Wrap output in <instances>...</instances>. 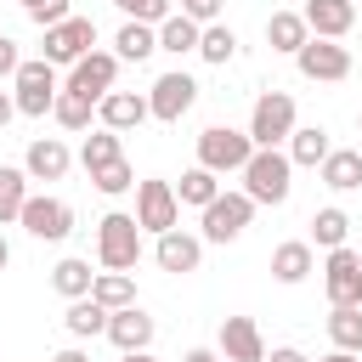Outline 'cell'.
<instances>
[{
  "mask_svg": "<svg viewBox=\"0 0 362 362\" xmlns=\"http://www.w3.org/2000/svg\"><path fill=\"white\" fill-rule=\"evenodd\" d=\"M158 51V28L153 23H136V17H124L119 23V34H113V57L119 62H147Z\"/></svg>",
  "mask_w": 362,
  "mask_h": 362,
  "instance_id": "obj_22",
  "label": "cell"
},
{
  "mask_svg": "<svg viewBox=\"0 0 362 362\" xmlns=\"http://www.w3.org/2000/svg\"><path fill=\"white\" fill-rule=\"evenodd\" d=\"M57 90H62V79H57V68H51L45 57H23V62H17V74H11V102H17V113L45 119L51 102H57Z\"/></svg>",
  "mask_w": 362,
  "mask_h": 362,
  "instance_id": "obj_3",
  "label": "cell"
},
{
  "mask_svg": "<svg viewBox=\"0 0 362 362\" xmlns=\"http://www.w3.org/2000/svg\"><path fill=\"white\" fill-rule=\"evenodd\" d=\"M356 260H362V249H356Z\"/></svg>",
  "mask_w": 362,
  "mask_h": 362,
  "instance_id": "obj_48",
  "label": "cell"
},
{
  "mask_svg": "<svg viewBox=\"0 0 362 362\" xmlns=\"http://www.w3.org/2000/svg\"><path fill=\"white\" fill-rule=\"evenodd\" d=\"M51 119H57L62 130H90V119H96V102H90V96H79V90H57V102H51Z\"/></svg>",
  "mask_w": 362,
  "mask_h": 362,
  "instance_id": "obj_31",
  "label": "cell"
},
{
  "mask_svg": "<svg viewBox=\"0 0 362 362\" xmlns=\"http://www.w3.org/2000/svg\"><path fill=\"white\" fill-rule=\"evenodd\" d=\"M288 130H294V96H288V90H266V96H255L249 141H255V147H283Z\"/></svg>",
  "mask_w": 362,
  "mask_h": 362,
  "instance_id": "obj_8",
  "label": "cell"
},
{
  "mask_svg": "<svg viewBox=\"0 0 362 362\" xmlns=\"http://www.w3.org/2000/svg\"><path fill=\"white\" fill-rule=\"evenodd\" d=\"M113 158H124V141H119V130H90L85 136V147H79V164L85 170H102V164H113Z\"/></svg>",
  "mask_w": 362,
  "mask_h": 362,
  "instance_id": "obj_33",
  "label": "cell"
},
{
  "mask_svg": "<svg viewBox=\"0 0 362 362\" xmlns=\"http://www.w3.org/2000/svg\"><path fill=\"white\" fill-rule=\"evenodd\" d=\"M215 351H221V362H260V356H266V339H260L255 317H221Z\"/></svg>",
  "mask_w": 362,
  "mask_h": 362,
  "instance_id": "obj_14",
  "label": "cell"
},
{
  "mask_svg": "<svg viewBox=\"0 0 362 362\" xmlns=\"http://www.w3.org/2000/svg\"><path fill=\"white\" fill-rule=\"evenodd\" d=\"M192 102H198V79H192V74H181V68L158 74V79H153V90H147V113H153L158 124H181V119L192 113Z\"/></svg>",
  "mask_w": 362,
  "mask_h": 362,
  "instance_id": "obj_7",
  "label": "cell"
},
{
  "mask_svg": "<svg viewBox=\"0 0 362 362\" xmlns=\"http://www.w3.org/2000/svg\"><path fill=\"white\" fill-rule=\"evenodd\" d=\"M68 164H74V153H68L62 136H40V141H28V153H23V175H28V181H62Z\"/></svg>",
  "mask_w": 362,
  "mask_h": 362,
  "instance_id": "obj_15",
  "label": "cell"
},
{
  "mask_svg": "<svg viewBox=\"0 0 362 362\" xmlns=\"http://www.w3.org/2000/svg\"><path fill=\"white\" fill-rule=\"evenodd\" d=\"M356 124H362V113H356Z\"/></svg>",
  "mask_w": 362,
  "mask_h": 362,
  "instance_id": "obj_49",
  "label": "cell"
},
{
  "mask_svg": "<svg viewBox=\"0 0 362 362\" xmlns=\"http://www.w3.org/2000/svg\"><path fill=\"white\" fill-rule=\"evenodd\" d=\"M255 198L249 192H215L209 204H204V243H238L243 232H249V221H255Z\"/></svg>",
  "mask_w": 362,
  "mask_h": 362,
  "instance_id": "obj_4",
  "label": "cell"
},
{
  "mask_svg": "<svg viewBox=\"0 0 362 362\" xmlns=\"http://www.w3.org/2000/svg\"><path fill=\"white\" fill-rule=\"evenodd\" d=\"M328 147H334V141H328L322 124H294V130H288V164H294V170H300V164L317 170V164L328 158Z\"/></svg>",
  "mask_w": 362,
  "mask_h": 362,
  "instance_id": "obj_23",
  "label": "cell"
},
{
  "mask_svg": "<svg viewBox=\"0 0 362 362\" xmlns=\"http://www.w3.org/2000/svg\"><path fill=\"white\" fill-rule=\"evenodd\" d=\"M311 266H317V249H311L305 238H288V243H277V249H272V277H277V283H288V288H294V283H305V277H311Z\"/></svg>",
  "mask_w": 362,
  "mask_h": 362,
  "instance_id": "obj_20",
  "label": "cell"
},
{
  "mask_svg": "<svg viewBox=\"0 0 362 362\" xmlns=\"http://www.w3.org/2000/svg\"><path fill=\"white\" fill-rule=\"evenodd\" d=\"M85 51H96V23L90 17H62V23H51L45 28V62L51 68H74Z\"/></svg>",
  "mask_w": 362,
  "mask_h": 362,
  "instance_id": "obj_10",
  "label": "cell"
},
{
  "mask_svg": "<svg viewBox=\"0 0 362 362\" xmlns=\"http://www.w3.org/2000/svg\"><path fill=\"white\" fill-rule=\"evenodd\" d=\"M113 6H119L124 17H136V23H153V28L175 11V0H113Z\"/></svg>",
  "mask_w": 362,
  "mask_h": 362,
  "instance_id": "obj_37",
  "label": "cell"
},
{
  "mask_svg": "<svg viewBox=\"0 0 362 362\" xmlns=\"http://www.w3.org/2000/svg\"><path fill=\"white\" fill-rule=\"evenodd\" d=\"M300 17H305V28L317 40H345L351 23H356V0H305Z\"/></svg>",
  "mask_w": 362,
  "mask_h": 362,
  "instance_id": "obj_18",
  "label": "cell"
},
{
  "mask_svg": "<svg viewBox=\"0 0 362 362\" xmlns=\"http://www.w3.org/2000/svg\"><path fill=\"white\" fill-rule=\"evenodd\" d=\"M17 119V102H11V90H0V130Z\"/></svg>",
  "mask_w": 362,
  "mask_h": 362,
  "instance_id": "obj_43",
  "label": "cell"
},
{
  "mask_svg": "<svg viewBox=\"0 0 362 362\" xmlns=\"http://www.w3.org/2000/svg\"><path fill=\"white\" fill-rule=\"evenodd\" d=\"M322 288H328V305H362V260L356 249H328V266H322Z\"/></svg>",
  "mask_w": 362,
  "mask_h": 362,
  "instance_id": "obj_13",
  "label": "cell"
},
{
  "mask_svg": "<svg viewBox=\"0 0 362 362\" xmlns=\"http://www.w3.org/2000/svg\"><path fill=\"white\" fill-rule=\"evenodd\" d=\"M198 57L215 62V68H226V62L238 57V34H232L226 23H204V28H198Z\"/></svg>",
  "mask_w": 362,
  "mask_h": 362,
  "instance_id": "obj_30",
  "label": "cell"
},
{
  "mask_svg": "<svg viewBox=\"0 0 362 362\" xmlns=\"http://www.w3.org/2000/svg\"><path fill=\"white\" fill-rule=\"evenodd\" d=\"M153 260H158L164 272L187 277V272H198V260H204V238H192V232L170 226V232H158V243H153Z\"/></svg>",
  "mask_w": 362,
  "mask_h": 362,
  "instance_id": "obj_16",
  "label": "cell"
},
{
  "mask_svg": "<svg viewBox=\"0 0 362 362\" xmlns=\"http://www.w3.org/2000/svg\"><path fill=\"white\" fill-rule=\"evenodd\" d=\"M215 192H221V175H215V170H204V164H192V170L181 175V187H175V198H181V204H192V209H204Z\"/></svg>",
  "mask_w": 362,
  "mask_h": 362,
  "instance_id": "obj_35",
  "label": "cell"
},
{
  "mask_svg": "<svg viewBox=\"0 0 362 362\" xmlns=\"http://www.w3.org/2000/svg\"><path fill=\"white\" fill-rule=\"evenodd\" d=\"M90 300L107 305V311L136 305V277H130V272H96V277H90Z\"/></svg>",
  "mask_w": 362,
  "mask_h": 362,
  "instance_id": "obj_28",
  "label": "cell"
},
{
  "mask_svg": "<svg viewBox=\"0 0 362 362\" xmlns=\"http://www.w3.org/2000/svg\"><path fill=\"white\" fill-rule=\"evenodd\" d=\"M238 175H243V192H249L255 204H272V209L288 204V192H294V164H288V153H277V147H255Z\"/></svg>",
  "mask_w": 362,
  "mask_h": 362,
  "instance_id": "obj_1",
  "label": "cell"
},
{
  "mask_svg": "<svg viewBox=\"0 0 362 362\" xmlns=\"http://www.w3.org/2000/svg\"><path fill=\"white\" fill-rule=\"evenodd\" d=\"M181 362H221V351H209V345H192Z\"/></svg>",
  "mask_w": 362,
  "mask_h": 362,
  "instance_id": "obj_42",
  "label": "cell"
},
{
  "mask_svg": "<svg viewBox=\"0 0 362 362\" xmlns=\"http://www.w3.org/2000/svg\"><path fill=\"white\" fill-rule=\"evenodd\" d=\"M11 266V243H6V232H0V272Z\"/></svg>",
  "mask_w": 362,
  "mask_h": 362,
  "instance_id": "obj_47",
  "label": "cell"
},
{
  "mask_svg": "<svg viewBox=\"0 0 362 362\" xmlns=\"http://www.w3.org/2000/svg\"><path fill=\"white\" fill-rule=\"evenodd\" d=\"M153 334H158V322H153L141 305H119V311H107V339H113L119 351H147Z\"/></svg>",
  "mask_w": 362,
  "mask_h": 362,
  "instance_id": "obj_17",
  "label": "cell"
},
{
  "mask_svg": "<svg viewBox=\"0 0 362 362\" xmlns=\"http://www.w3.org/2000/svg\"><path fill=\"white\" fill-rule=\"evenodd\" d=\"M23 11H28L40 28H51V23H62V17H68V0H23Z\"/></svg>",
  "mask_w": 362,
  "mask_h": 362,
  "instance_id": "obj_38",
  "label": "cell"
},
{
  "mask_svg": "<svg viewBox=\"0 0 362 362\" xmlns=\"http://www.w3.org/2000/svg\"><path fill=\"white\" fill-rule=\"evenodd\" d=\"M96 119H102L107 130H119V136H124V130L147 124L153 113H147V96H141V90H107V96L96 102Z\"/></svg>",
  "mask_w": 362,
  "mask_h": 362,
  "instance_id": "obj_19",
  "label": "cell"
},
{
  "mask_svg": "<svg viewBox=\"0 0 362 362\" xmlns=\"http://www.w3.org/2000/svg\"><path fill=\"white\" fill-rule=\"evenodd\" d=\"M305 40H311V28H305V17H300V11H272V17H266V45H272V51L294 57Z\"/></svg>",
  "mask_w": 362,
  "mask_h": 362,
  "instance_id": "obj_24",
  "label": "cell"
},
{
  "mask_svg": "<svg viewBox=\"0 0 362 362\" xmlns=\"http://www.w3.org/2000/svg\"><path fill=\"white\" fill-rule=\"evenodd\" d=\"M17 226H23L28 238H40V243H62V238L74 232V204H68V198H51V192H28Z\"/></svg>",
  "mask_w": 362,
  "mask_h": 362,
  "instance_id": "obj_6",
  "label": "cell"
},
{
  "mask_svg": "<svg viewBox=\"0 0 362 362\" xmlns=\"http://www.w3.org/2000/svg\"><path fill=\"white\" fill-rule=\"evenodd\" d=\"M317 362H356V351H328V356H317Z\"/></svg>",
  "mask_w": 362,
  "mask_h": 362,
  "instance_id": "obj_46",
  "label": "cell"
},
{
  "mask_svg": "<svg viewBox=\"0 0 362 362\" xmlns=\"http://www.w3.org/2000/svg\"><path fill=\"white\" fill-rule=\"evenodd\" d=\"M260 362H311V356H305V351H294V345H277V351H266Z\"/></svg>",
  "mask_w": 362,
  "mask_h": 362,
  "instance_id": "obj_41",
  "label": "cell"
},
{
  "mask_svg": "<svg viewBox=\"0 0 362 362\" xmlns=\"http://www.w3.org/2000/svg\"><path fill=\"white\" fill-rule=\"evenodd\" d=\"M305 226H311V238H305L311 249H339V243L351 238V215H345L339 204H322V209H317Z\"/></svg>",
  "mask_w": 362,
  "mask_h": 362,
  "instance_id": "obj_25",
  "label": "cell"
},
{
  "mask_svg": "<svg viewBox=\"0 0 362 362\" xmlns=\"http://www.w3.org/2000/svg\"><path fill=\"white\" fill-rule=\"evenodd\" d=\"M119 362H158L153 351H119Z\"/></svg>",
  "mask_w": 362,
  "mask_h": 362,
  "instance_id": "obj_45",
  "label": "cell"
},
{
  "mask_svg": "<svg viewBox=\"0 0 362 362\" xmlns=\"http://www.w3.org/2000/svg\"><path fill=\"white\" fill-rule=\"evenodd\" d=\"M294 68L305 74V79H317V85H339L345 74H351V45H339V40H305L300 51H294Z\"/></svg>",
  "mask_w": 362,
  "mask_h": 362,
  "instance_id": "obj_11",
  "label": "cell"
},
{
  "mask_svg": "<svg viewBox=\"0 0 362 362\" xmlns=\"http://www.w3.org/2000/svg\"><path fill=\"white\" fill-rule=\"evenodd\" d=\"M328 339H334V351H362V305H334Z\"/></svg>",
  "mask_w": 362,
  "mask_h": 362,
  "instance_id": "obj_32",
  "label": "cell"
},
{
  "mask_svg": "<svg viewBox=\"0 0 362 362\" xmlns=\"http://www.w3.org/2000/svg\"><path fill=\"white\" fill-rule=\"evenodd\" d=\"M90 187H96V192H107V198H119V192H130V187H136V170H130L124 158H113V164L90 170Z\"/></svg>",
  "mask_w": 362,
  "mask_h": 362,
  "instance_id": "obj_36",
  "label": "cell"
},
{
  "mask_svg": "<svg viewBox=\"0 0 362 362\" xmlns=\"http://www.w3.org/2000/svg\"><path fill=\"white\" fill-rule=\"evenodd\" d=\"M249 153H255L249 130H232V124H209V130L198 136V164H204V170H215V175H238V170L249 164Z\"/></svg>",
  "mask_w": 362,
  "mask_h": 362,
  "instance_id": "obj_5",
  "label": "cell"
},
{
  "mask_svg": "<svg viewBox=\"0 0 362 362\" xmlns=\"http://www.w3.org/2000/svg\"><path fill=\"white\" fill-rule=\"evenodd\" d=\"M113 79H119V57H113V51H85V57H79V62L68 68L62 90H79V96L102 102V96L113 90Z\"/></svg>",
  "mask_w": 362,
  "mask_h": 362,
  "instance_id": "obj_12",
  "label": "cell"
},
{
  "mask_svg": "<svg viewBox=\"0 0 362 362\" xmlns=\"http://www.w3.org/2000/svg\"><path fill=\"white\" fill-rule=\"evenodd\" d=\"M90 277H96V272H90V260H79V255H68V260L51 266V288H57L62 300H85V294H90Z\"/></svg>",
  "mask_w": 362,
  "mask_h": 362,
  "instance_id": "obj_27",
  "label": "cell"
},
{
  "mask_svg": "<svg viewBox=\"0 0 362 362\" xmlns=\"http://www.w3.org/2000/svg\"><path fill=\"white\" fill-rule=\"evenodd\" d=\"M17 62H23L17 40H11V34H0V79H11V74H17Z\"/></svg>",
  "mask_w": 362,
  "mask_h": 362,
  "instance_id": "obj_40",
  "label": "cell"
},
{
  "mask_svg": "<svg viewBox=\"0 0 362 362\" xmlns=\"http://www.w3.org/2000/svg\"><path fill=\"white\" fill-rule=\"evenodd\" d=\"M23 198H28V175L17 164H0V226H11L23 215Z\"/></svg>",
  "mask_w": 362,
  "mask_h": 362,
  "instance_id": "obj_34",
  "label": "cell"
},
{
  "mask_svg": "<svg viewBox=\"0 0 362 362\" xmlns=\"http://www.w3.org/2000/svg\"><path fill=\"white\" fill-rule=\"evenodd\" d=\"M317 175H322L328 192H356L362 187V153L356 147H328V158L317 164Z\"/></svg>",
  "mask_w": 362,
  "mask_h": 362,
  "instance_id": "obj_21",
  "label": "cell"
},
{
  "mask_svg": "<svg viewBox=\"0 0 362 362\" xmlns=\"http://www.w3.org/2000/svg\"><path fill=\"white\" fill-rule=\"evenodd\" d=\"M62 322H68L74 339H102V334H107V305H96L90 294H85V300H68Z\"/></svg>",
  "mask_w": 362,
  "mask_h": 362,
  "instance_id": "obj_26",
  "label": "cell"
},
{
  "mask_svg": "<svg viewBox=\"0 0 362 362\" xmlns=\"http://www.w3.org/2000/svg\"><path fill=\"white\" fill-rule=\"evenodd\" d=\"M158 51H170V57L198 51V23H192V17H181V11H170V17L158 23Z\"/></svg>",
  "mask_w": 362,
  "mask_h": 362,
  "instance_id": "obj_29",
  "label": "cell"
},
{
  "mask_svg": "<svg viewBox=\"0 0 362 362\" xmlns=\"http://www.w3.org/2000/svg\"><path fill=\"white\" fill-rule=\"evenodd\" d=\"M51 362H90V356H85V351H79V345H68V351H57V356H51Z\"/></svg>",
  "mask_w": 362,
  "mask_h": 362,
  "instance_id": "obj_44",
  "label": "cell"
},
{
  "mask_svg": "<svg viewBox=\"0 0 362 362\" xmlns=\"http://www.w3.org/2000/svg\"><path fill=\"white\" fill-rule=\"evenodd\" d=\"M221 6H226V0H181V17H192V23L204 28V23H221Z\"/></svg>",
  "mask_w": 362,
  "mask_h": 362,
  "instance_id": "obj_39",
  "label": "cell"
},
{
  "mask_svg": "<svg viewBox=\"0 0 362 362\" xmlns=\"http://www.w3.org/2000/svg\"><path fill=\"white\" fill-rule=\"evenodd\" d=\"M96 260H102V272H136V260H141V226H136V215L107 209L96 221Z\"/></svg>",
  "mask_w": 362,
  "mask_h": 362,
  "instance_id": "obj_2",
  "label": "cell"
},
{
  "mask_svg": "<svg viewBox=\"0 0 362 362\" xmlns=\"http://www.w3.org/2000/svg\"><path fill=\"white\" fill-rule=\"evenodd\" d=\"M136 226L153 232V238L170 232V226H181V198H175L170 181H158V175L136 181Z\"/></svg>",
  "mask_w": 362,
  "mask_h": 362,
  "instance_id": "obj_9",
  "label": "cell"
}]
</instances>
